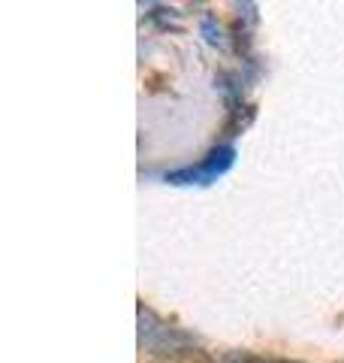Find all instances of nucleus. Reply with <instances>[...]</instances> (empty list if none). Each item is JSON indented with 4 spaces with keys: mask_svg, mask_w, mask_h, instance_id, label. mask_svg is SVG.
<instances>
[{
    "mask_svg": "<svg viewBox=\"0 0 344 363\" xmlns=\"http://www.w3.org/2000/svg\"><path fill=\"white\" fill-rule=\"evenodd\" d=\"M227 363H293V360H272V357H254V354H229Z\"/></svg>",
    "mask_w": 344,
    "mask_h": 363,
    "instance_id": "f03ea898",
    "label": "nucleus"
},
{
    "mask_svg": "<svg viewBox=\"0 0 344 363\" xmlns=\"http://www.w3.org/2000/svg\"><path fill=\"white\" fill-rule=\"evenodd\" d=\"M233 161H236V149L217 145V149H212L200 164L185 167V169H172L166 179L172 185H209V182H214L217 176H224L227 169L233 167Z\"/></svg>",
    "mask_w": 344,
    "mask_h": 363,
    "instance_id": "f257e3e1",
    "label": "nucleus"
}]
</instances>
